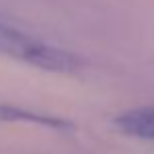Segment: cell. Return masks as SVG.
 <instances>
[{"label":"cell","instance_id":"3957f363","mask_svg":"<svg viewBox=\"0 0 154 154\" xmlns=\"http://www.w3.org/2000/svg\"><path fill=\"white\" fill-rule=\"evenodd\" d=\"M33 46H35V40L27 38L25 33H21V31H17L13 27L0 23V52L27 60V56L33 50Z\"/></svg>","mask_w":154,"mask_h":154},{"label":"cell","instance_id":"6da1fadb","mask_svg":"<svg viewBox=\"0 0 154 154\" xmlns=\"http://www.w3.org/2000/svg\"><path fill=\"white\" fill-rule=\"evenodd\" d=\"M27 63L40 67V69H46V71H58V73L75 71L81 65V60L73 52L60 50V48H54V46L42 44V42H35L33 50L27 56Z\"/></svg>","mask_w":154,"mask_h":154},{"label":"cell","instance_id":"7a4b0ae2","mask_svg":"<svg viewBox=\"0 0 154 154\" xmlns=\"http://www.w3.org/2000/svg\"><path fill=\"white\" fill-rule=\"evenodd\" d=\"M117 125L129 135L154 140V106H142L123 112L121 117H117Z\"/></svg>","mask_w":154,"mask_h":154}]
</instances>
